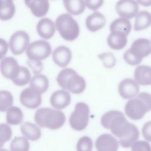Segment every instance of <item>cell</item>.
Segmentation results:
<instances>
[{
  "label": "cell",
  "instance_id": "7",
  "mask_svg": "<svg viewBox=\"0 0 151 151\" xmlns=\"http://www.w3.org/2000/svg\"><path fill=\"white\" fill-rule=\"evenodd\" d=\"M89 113L90 108L87 104L83 102L77 103L69 118L71 127L78 131L84 130L89 121Z\"/></svg>",
  "mask_w": 151,
  "mask_h": 151
},
{
  "label": "cell",
  "instance_id": "11",
  "mask_svg": "<svg viewBox=\"0 0 151 151\" xmlns=\"http://www.w3.org/2000/svg\"><path fill=\"white\" fill-rule=\"evenodd\" d=\"M19 100L21 103L25 107L30 109H36L41 104V94L29 87L21 91Z\"/></svg>",
  "mask_w": 151,
  "mask_h": 151
},
{
  "label": "cell",
  "instance_id": "30",
  "mask_svg": "<svg viewBox=\"0 0 151 151\" xmlns=\"http://www.w3.org/2000/svg\"><path fill=\"white\" fill-rule=\"evenodd\" d=\"M139 137V131L137 127L134 125L128 135L119 139V142L121 146L125 148L131 147L132 144L137 141Z\"/></svg>",
  "mask_w": 151,
  "mask_h": 151
},
{
  "label": "cell",
  "instance_id": "20",
  "mask_svg": "<svg viewBox=\"0 0 151 151\" xmlns=\"http://www.w3.org/2000/svg\"><path fill=\"white\" fill-rule=\"evenodd\" d=\"M134 77L139 85L151 86V67L145 65L137 66L134 72Z\"/></svg>",
  "mask_w": 151,
  "mask_h": 151
},
{
  "label": "cell",
  "instance_id": "6",
  "mask_svg": "<svg viewBox=\"0 0 151 151\" xmlns=\"http://www.w3.org/2000/svg\"><path fill=\"white\" fill-rule=\"evenodd\" d=\"M55 25L60 35L67 41H74L79 35V25L68 14L60 15L55 19Z\"/></svg>",
  "mask_w": 151,
  "mask_h": 151
},
{
  "label": "cell",
  "instance_id": "1",
  "mask_svg": "<svg viewBox=\"0 0 151 151\" xmlns=\"http://www.w3.org/2000/svg\"><path fill=\"white\" fill-rule=\"evenodd\" d=\"M101 123L119 139L128 135L134 126L127 121L123 113L118 110H110L104 114L101 118Z\"/></svg>",
  "mask_w": 151,
  "mask_h": 151
},
{
  "label": "cell",
  "instance_id": "37",
  "mask_svg": "<svg viewBox=\"0 0 151 151\" xmlns=\"http://www.w3.org/2000/svg\"><path fill=\"white\" fill-rule=\"evenodd\" d=\"M85 2L86 6L88 9L96 11L103 5L104 0H85Z\"/></svg>",
  "mask_w": 151,
  "mask_h": 151
},
{
  "label": "cell",
  "instance_id": "5",
  "mask_svg": "<svg viewBox=\"0 0 151 151\" xmlns=\"http://www.w3.org/2000/svg\"><path fill=\"white\" fill-rule=\"evenodd\" d=\"M150 54L151 41L147 38H139L134 41L130 48L124 53L123 58L127 64L136 65Z\"/></svg>",
  "mask_w": 151,
  "mask_h": 151
},
{
  "label": "cell",
  "instance_id": "28",
  "mask_svg": "<svg viewBox=\"0 0 151 151\" xmlns=\"http://www.w3.org/2000/svg\"><path fill=\"white\" fill-rule=\"evenodd\" d=\"M23 113L21 110L16 106H11L6 110V120L11 125L20 124L23 120Z\"/></svg>",
  "mask_w": 151,
  "mask_h": 151
},
{
  "label": "cell",
  "instance_id": "31",
  "mask_svg": "<svg viewBox=\"0 0 151 151\" xmlns=\"http://www.w3.org/2000/svg\"><path fill=\"white\" fill-rule=\"evenodd\" d=\"M10 149L12 151H27L29 149V143L27 138L17 136L12 140Z\"/></svg>",
  "mask_w": 151,
  "mask_h": 151
},
{
  "label": "cell",
  "instance_id": "32",
  "mask_svg": "<svg viewBox=\"0 0 151 151\" xmlns=\"http://www.w3.org/2000/svg\"><path fill=\"white\" fill-rule=\"evenodd\" d=\"M13 96L9 91L1 90L0 91V110L6 111L13 104Z\"/></svg>",
  "mask_w": 151,
  "mask_h": 151
},
{
  "label": "cell",
  "instance_id": "15",
  "mask_svg": "<svg viewBox=\"0 0 151 151\" xmlns=\"http://www.w3.org/2000/svg\"><path fill=\"white\" fill-rule=\"evenodd\" d=\"M50 100L52 107L54 109L61 110L65 108L70 104L71 96L65 89L58 90L51 94Z\"/></svg>",
  "mask_w": 151,
  "mask_h": 151
},
{
  "label": "cell",
  "instance_id": "10",
  "mask_svg": "<svg viewBox=\"0 0 151 151\" xmlns=\"http://www.w3.org/2000/svg\"><path fill=\"white\" fill-rule=\"evenodd\" d=\"M115 9L120 17L130 19L138 13L139 4L136 0H119Z\"/></svg>",
  "mask_w": 151,
  "mask_h": 151
},
{
  "label": "cell",
  "instance_id": "38",
  "mask_svg": "<svg viewBox=\"0 0 151 151\" xmlns=\"http://www.w3.org/2000/svg\"><path fill=\"white\" fill-rule=\"evenodd\" d=\"M142 132L144 139L151 142V121L146 123L143 126Z\"/></svg>",
  "mask_w": 151,
  "mask_h": 151
},
{
  "label": "cell",
  "instance_id": "34",
  "mask_svg": "<svg viewBox=\"0 0 151 151\" xmlns=\"http://www.w3.org/2000/svg\"><path fill=\"white\" fill-rule=\"evenodd\" d=\"M93 141L88 136H83L77 142V150L78 151H90L93 149Z\"/></svg>",
  "mask_w": 151,
  "mask_h": 151
},
{
  "label": "cell",
  "instance_id": "27",
  "mask_svg": "<svg viewBox=\"0 0 151 151\" xmlns=\"http://www.w3.org/2000/svg\"><path fill=\"white\" fill-rule=\"evenodd\" d=\"M15 13V7L12 0H1L0 18L2 21L11 19Z\"/></svg>",
  "mask_w": 151,
  "mask_h": 151
},
{
  "label": "cell",
  "instance_id": "40",
  "mask_svg": "<svg viewBox=\"0 0 151 151\" xmlns=\"http://www.w3.org/2000/svg\"><path fill=\"white\" fill-rule=\"evenodd\" d=\"M8 49V46L6 41L1 38L0 42V58L2 59L6 54Z\"/></svg>",
  "mask_w": 151,
  "mask_h": 151
},
{
  "label": "cell",
  "instance_id": "17",
  "mask_svg": "<svg viewBox=\"0 0 151 151\" xmlns=\"http://www.w3.org/2000/svg\"><path fill=\"white\" fill-rule=\"evenodd\" d=\"M24 3L31 13L37 17L45 16L50 8L48 0H24Z\"/></svg>",
  "mask_w": 151,
  "mask_h": 151
},
{
  "label": "cell",
  "instance_id": "36",
  "mask_svg": "<svg viewBox=\"0 0 151 151\" xmlns=\"http://www.w3.org/2000/svg\"><path fill=\"white\" fill-rule=\"evenodd\" d=\"M131 149L135 151H151V146L146 141H136L131 146Z\"/></svg>",
  "mask_w": 151,
  "mask_h": 151
},
{
  "label": "cell",
  "instance_id": "25",
  "mask_svg": "<svg viewBox=\"0 0 151 151\" xmlns=\"http://www.w3.org/2000/svg\"><path fill=\"white\" fill-rule=\"evenodd\" d=\"M132 29V25L129 19L119 18L114 20L110 25L111 32H120L128 35Z\"/></svg>",
  "mask_w": 151,
  "mask_h": 151
},
{
  "label": "cell",
  "instance_id": "35",
  "mask_svg": "<svg viewBox=\"0 0 151 151\" xmlns=\"http://www.w3.org/2000/svg\"><path fill=\"white\" fill-rule=\"evenodd\" d=\"M99 58H100L103 63V65L106 68L113 67L116 63V58L114 55L110 52L102 53L99 55Z\"/></svg>",
  "mask_w": 151,
  "mask_h": 151
},
{
  "label": "cell",
  "instance_id": "4",
  "mask_svg": "<svg viewBox=\"0 0 151 151\" xmlns=\"http://www.w3.org/2000/svg\"><path fill=\"white\" fill-rule=\"evenodd\" d=\"M57 81L60 87L76 94L83 93L86 87L84 78L70 68H64L58 73Z\"/></svg>",
  "mask_w": 151,
  "mask_h": 151
},
{
  "label": "cell",
  "instance_id": "26",
  "mask_svg": "<svg viewBox=\"0 0 151 151\" xmlns=\"http://www.w3.org/2000/svg\"><path fill=\"white\" fill-rule=\"evenodd\" d=\"M63 2L67 12L74 15L82 14L86 7L84 0H63Z\"/></svg>",
  "mask_w": 151,
  "mask_h": 151
},
{
  "label": "cell",
  "instance_id": "18",
  "mask_svg": "<svg viewBox=\"0 0 151 151\" xmlns=\"http://www.w3.org/2000/svg\"><path fill=\"white\" fill-rule=\"evenodd\" d=\"M37 32L42 38L50 39L55 32V25L52 20L47 18L41 19L37 24Z\"/></svg>",
  "mask_w": 151,
  "mask_h": 151
},
{
  "label": "cell",
  "instance_id": "8",
  "mask_svg": "<svg viewBox=\"0 0 151 151\" xmlns=\"http://www.w3.org/2000/svg\"><path fill=\"white\" fill-rule=\"evenodd\" d=\"M51 52L50 43L45 40H38L31 42L26 50L29 60L41 61L47 58Z\"/></svg>",
  "mask_w": 151,
  "mask_h": 151
},
{
  "label": "cell",
  "instance_id": "14",
  "mask_svg": "<svg viewBox=\"0 0 151 151\" xmlns=\"http://www.w3.org/2000/svg\"><path fill=\"white\" fill-rule=\"evenodd\" d=\"M95 146L99 151H116L119 147V142L110 134H103L96 139Z\"/></svg>",
  "mask_w": 151,
  "mask_h": 151
},
{
  "label": "cell",
  "instance_id": "33",
  "mask_svg": "<svg viewBox=\"0 0 151 151\" xmlns=\"http://www.w3.org/2000/svg\"><path fill=\"white\" fill-rule=\"evenodd\" d=\"M12 130L8 124L1 123L0 124V147L8 142L11 137Z\"/></svg>",
  "mask_w": 151,
  "mask_h": 151
},
{
  "label": "cell",
  "instance_id": "13",
  "mask_svg": "<svg viewBox=\"0 0 151 151\" xmlns=\"http://www.w3.org/2000/svg\"><path fill=\"white\" fill-rule=\"evenodd\" d=\"M17 61L12 57H5L1 59V72L4 77L12 80L19 70Z\"/></svg>",
  "mask_w": 151,
  "mask_h": 151
},
{
  "label": "cell",
  "instance_id": "39",
  "mask_svg": "<svg viewBox=\"0 0 151 151\" xmlns=\"http://www.w3.org/2000/svg\"><path fill=\"white\" fill-rule=\"evenodd\" d=\"M28 64L32 69L33 72L35 74H39L43 68L42 64L40 61L29 60L28 61Z\"/></svg>",
  "mask_w": 151,
  "mask_h": 151
},
{
  "label": "cell",
  "instance_id": "24",
  "mask_svg": "<svg viewBox=\"0 0 151 151\" xmlns=\"http://www.w3.org/2000/svg\"><path fill=\"white\" fill-rule=\"evenodd\" d=\"M29 87L42 94L48 88V79L43 74H35L30 80Z\"/></svg>",
  "mask_w": 151,
  "mask_h": 151
},
{
  "label": "cell",
  "instance_id": "16",
  "mask_svg": "<svg viewBox=\"0 0 151 151\" xmlns=\"http://www.w3.org/2000/svg\"><path fill=\"white\" fill-rule=\"evenodd\" d=\"M52 60L59 67L67 66L71 60L72 53L71 50L64 45L57 47L52 52Z\"/></svg>",
  "mask_w": 151,
  "mask_h": 151
},
{
  "label": "cell",
  "instance_id": "9",
  "mask_svg": "<svg viewBox=\"0 0 151 151\" xmlns=\"http://www.w3.org/2000/svg\"><path fill=\"white\" fill-rule=\"evenodd\" d=\"M29 43L28 34L24 31H18L11 35L9 41V47L12 54L19 55L27 49Z\"/></svg>",
  "mask_w": 151,
  "mask_h": 151
},
{
  "label": "cell",
  "instance_id": "19",
  "mask_svg": "<svg viewBox=\"0 0 151 151\" xmlns=\"http://www.w3.org/2000/svg\"><path fill=\"white\" fill-rule=\"evenodd\" d=\"M106 23L105 16L99 12H94L88 15L86 19V25L87 29L93 32L102 28Z\"/></svg>",
  "mask_w": 151,
  "mask_h": 151
},
{
  "label": "cell",
  "instance_id": "12",
  "mask_svg": "<svg viewBox=\"0 0 151 151\" xmlns=\"http://www.w3.org/2000/svg\"><path fill=\"white\" fill-rule=\"evenodd\" d=\"M139 84L132 78H125L121 81L118 86L119 93L124 99L134 98L139 94Z\"/></svg>",
  "mask_w": 151,
  "mask_h": 151
},
{
  "label": "cell",
  "instance_id": "22",
  "mask_svg": "<svg viewBox=\"0 0 151 151\" xmlns=\"http://www.w3.org/2000/svg\"><path fill=\"white\" fill-rule=\"evenodd\" d=\"M21 133L28 139L31 140H37L41 136L40 129L35 124L31 122H24L21 127Z\"/></svg>",
  "mask_w": 151,
  "mask_h": 151
},
{
  "label": "cell",
  "instance_id": "3",
  "mask_svg": "<svg viewBox=\"0 0 151 151\" xmlns=\"http://www.w3.org/2000/svg\"><path fill=\"white\" fill-rule=\"evenodd\" d=\"M151 110V94L142 92L136 98L130 99L124 106L127 116L132 120H137L142 119L145 114Z\"/></svg>",
  "mask_w": 151,
  "mask_h": 151
},
{
  "label": "cell",
  "instance_id": "29",
  "mask_svg": "<svg viewBox=\"0 0 151 151\" xmlns=\"http://www.w3.org/2000/svg\"><path fill=\"white\" fill-rule=\"evenodd\" d=\"M30 80L31 73L29 70L25 67L19 66L18 73L12 81L17 86H23L28 84Z\"/></svg>",
  "mask_w": 151,
  "mask_h": 151
},
{
  "label": "cell",
  "instance_id": "41",
  "mask_svg": "<svg viewBox=\"0 0 151 151\" xmlns=\"http://www.w3.org/2000/svg\"><path fill=\"white\" fill-rule=\"evenodd\" d=\"M136 1L139 4L143 6L148 7L151 6V0H136Z\"/></svg>",
  "mask_w": 151,
  "mask_h": 151
},
{
  "label": "cell",
  "instance_id": "23",
  "mask_svg": "<svg viewBox=\"0 0 151 151\" xmlns=\"http://www.w3.org/2000/svg\"><path fill=\"white\" fill-rule=\"evenodd\" d=\"M151 25V14L147 11L138 12L135 17L134 29L136 31L146 29Z\"/></svg>",
  "mask_w": 151,
  "mask_h": 151
},
{
  "label": "cell",
  "instance_id": "2",
  "mask_svg": "<svg viewBox=\"0 0 151 151\" xmlns=\"http://www.w3.org/2000/svg\"><path fill=\"white\" fill-rule=\"evenodd\" d=\"M35 123L41 127L55 130L61 127L65 121L64 113L59 109L40 108L35 113Z\"/></svg>",
  "mask_w": 151,
  "mask_h": 151
},
{
  "label": "cell",
  "instance_id": "21",
  "mask_svg": "<svg viewBox=\"0 0 151 151\" xmlns=\"http://www.w3.org/2000/svg\"><path fill=\"white\" fill-rule=\"evenodd\" d=\"M107 44L113 50H121L126 45L127 43V35L120 32H111L107 37Z\"/></svg>",
  "mask_w": 151,
  "mask_h": 151
}]
</instances>
